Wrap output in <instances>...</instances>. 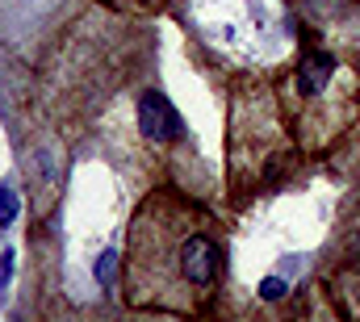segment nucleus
<instances>
[{"label":"nucleus","mask_w":360,"mask_h":322,"mask_svg":"<svg viewBox=\"0 0 360 322\" xmlns=\"http://www.w3.org/2000/svg\"><path fill=\"white\" fill-rule=\"evenodd\" d=\"M302 147L285 122L276 80L264 72H243L226 96V201L248 210L276 193L302 163Z\"/></svg>","instance_id":"7ed1b4c3"},{"label":"nucleus","mask_w":360,"mask_h":322,"mask_svg":"<svg viewBox=\"0 0 360 322\" xmlns=\"http://www.w3.org/2000/svg\"><path fill=\"white\" fill-rule=\"evenodd\" d=\"M151 17L117 13L92 0L42 59V101L59 130H84L130 88L155 51Z\"/></svg>","instance_id":"f03ea898"},{"label":"nucleus","mask_w":360,"mask_h":322,"mask_svg":"<svg viewBox=\"0 0 360 322\" xmlns=\"http://www.w3.org/2000/svg\"><path fill=\"white\" fill-rule=\"evenodd\" d=\"M314 38L360 55V0H281Z\"/></svg>","instance_id":"423d86ee"},{"label":"nucleus","mask_w":360,"mask_h":322,"mask_svg":"<svg viewBox=\"0 0 360 322\" xmlns=\"http://www.w3.org/2000/svg\"><path fill=\"white\" fill-rule=\"evenodd\" d=\"M256 322H348L344 318V310L327 297V289L319 285V276H310V281H302L293 293H285L281 302H272L264 306Z\"/></svg>","instance_id":"0eeeda50"},{"label":"nucleus","mask_w":360,"mask_h":322,"mask_svg":"<svg viewBox=\"0 0 360 322\" xmlns=\"http://www.w3.org/2000/svg\"><path fill=\"white\" fill-rule=\"evenodd\" d=\"M46 322H84V318H80L72 306H59V302H55V306H51V314H46Z\"/></svg>","instance_id":"9b49d317"},{"label":"nucleus","mask_w":360,"mask_h":322,"mask_svg":"<svg viewBox=\"0 0 360 322\" xmlns=\"http://www.w3.org/2000/svg\"><path fill=\"white\" fill-rule=\"evenodd\" d=\"M276 96L306 155L335 151L360 126V55L323 38L302 42V51L276 76Z\"/></svg>","instance_id":"20e7f679"},{"label":"nucleus","mask_w":360,"mask_h":322,"mask_svg":"<svg viewBox=\"0 0 360 322\" xmlns=\"http://www.w3.org/2000/svg\"><path fill=\"white\" fill-rule=\"evenodd\" d=\"M139 130H143V139L155 151H172L180 143V134H184L180 130V117L160 88H143L139 92Z\"/></svg>","instance_id":"6e6552de"},{"label":"nucleus","mask_w":360,"mask_h":322,"mask_svg":"<svg viewBox=\"0 0 360 322\" xmlns=\"http://www.w3.org/2000/svg\"><path fill=\"white\" fill-rule=\"evenodd\" d=\"M113 322H197V318H184V314H168V310H134L126 306Z\"/></svg>","instance_id":"9d476101"},{"label":"nucleus","mask_w":360,"mask_h":322,"mask_svg":"<svg viewBox=\"0 0 360 322\" xmlns=\"http://www.w3.org/2000/svg\"><path fill=\"white\" fill-rule=\"evenodd\" d=\"M105 8H117V13H134V17H155L160 8H168L172 0H96Z\"/></svg>","instance_id":"1a4fd4ad"},{"label":"nucleus","mask_w":360,"mask_h":322,"mask_svg":"<svg viewBox=\"0 0 360 322\" xmlns=\"http://www.w3.org/2000/svg\"><path fill=\"white\" fill-rule=\"evenodd\" d=\"M314 276L327 289V297L344 310V318L360 322V184L335 210V222L319 251Z\"/></svg>","instance_id":"39448f33"},{"label":"nucleus","mask_w":360,"mask_h":322,"mask_svg":"<svg viewBox=\"0 0 360 322\" xmlns=\"http://www.w3.org/2000/svg\"><path fill=\"white\" fill-rule=\"evenodd\" d=\"M226 231L188 188H147L130 214L122 251V302L201 318L222 289Z\"/></svg>","instance_id":"f257e3e1"}]
</instances>
